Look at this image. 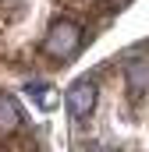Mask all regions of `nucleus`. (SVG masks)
<instances>
[{"label":"nucleus","instance_id":"nucleus-1","mask_svg":"<svg viewBox=\"0 0 149 152\" xmlns=\"http://www.w3.org/2000/svg\"><path fill=\"white\" fill-rule=\"evenodd\" d=\"M78 46H82V32H78L74 21H57V25L46 32V39H43V53L53 57V60H68V57H74Z\"/></svg>","mask_w":149,"mask_h":152},{"label":"nucleus","instance_id":"nucleus-2","mask_svg":"<svg viewBox=\"0 0 149 152\" xmlns=\"http://www.w3.org/2000/svg\"><path fill=\"white\" fill-rule=\"evenodd\" d=\"M96 106V81L92 78H78L71 88H68V113L74 120H85Z\"/></svg>","mask_w":149,"mask_h":152},{"label":"nucleus","instance_id":"nucleus-3","mask_svg":"<svg viewBox=\"0 0 149 152\" xmlns=\"http://www.w3.org/2000/svg\"><path fill=\"white\" fill-rule=\"evenodd\" d=\"M124 78H128V88H131L135 96H139V92H146V88H149V60H142V57L128 60Z\"/></svg>","mask_w":149,"mask_h":152},{"label":"nucleus","instance_id":"nucleus-4","mask_svg":"<svg viewBox=\"0 0 149 152\" xmlns=\"http://www.w3.org/2000/svg\"><path fill=\"white\" fill-rule=\"evenodd\" d=\"M21 124V113H18V106H14V99H7V96H0V134H7V131H14Z\"/></svg>","mask_w":149,"mask_h":152},{"label":"nucleus","instance_id":"nucleus-5","mask_svg":"<svg viewBox=\"0 0 149 152\" xmlns=\"http://www.w3.org/2000/svg\"><path fill=\"white\" fill-rule=\"evenodd\" d=\"M85 152H107V149H103V145H92V149H85Z\"/></svg>","mask_w":149,"mask_h":152}]
</instances>
